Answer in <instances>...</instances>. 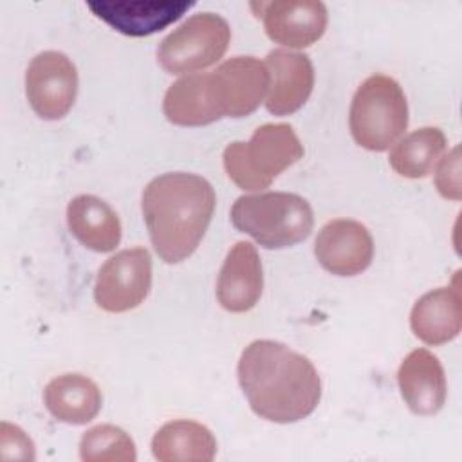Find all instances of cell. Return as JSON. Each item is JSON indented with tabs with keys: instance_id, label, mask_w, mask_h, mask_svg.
Segmentation results:
<instances>
[{
	"instance_id": "cell-8",
	"label": "cell",
	"mask_w": 462,
	"mask_h": 462,
	"mask_svg": "<svg viewBox=\"0 0 462 462\" xmlns=\"http://www.w3.org/2000/svg\"><path fill=\"white\" fill-rule=\"evenodd\" d=\"M78 94V70L60 51L38 52L25 70V96L36 116L47 121L69 114Z\"/></svg>"
},
{
	"instance_id": "cell-2",
	"label": "cell",
	"mask_w": 462,
	"mask_h": 462,
	"mask_svg": "<svg viewBox=\"0 0 462 462\" xmlns=\"http://www.w3.org/2000/svg\"><path fill=\"white\" fill-rule=\"evenodd\" d=\"M215 204L211 182L195 173L170 171L146 184L141 211L162 262L179 263L193 254L208 231Z\"/></svg>"
},
{
	"instance_id": "cell-3",
	"label": "cell",
	"mask_w": 462,
	"mask_h": 462,
	"mask_svg": "<svg viewBox=\"0 0 462 462\" xmlns=\"http://www.w3.org/2000/svg\"><path fill=\"white\" fill-rule=\"evenodd\" d=\"M231 224L265 249H285L303 242L314 227L310 204L287 191L242 195L229 211Z\"/></svg>"
},
{
	"instance_id": "cell-20",
	"label": "cell",
	"mask_w": 462,
	"mask_h": 462,
	"mask_svg": "<svg viewBox=\"0 0 462 462\" xmlns=\"http://www.w3.org/2000/svg\"><path fill=\"white\" fill-rule=\"evenodd\" d=\"M152 453L161 462H211L217 455V439L204 424L177 419L155 431Z\"/></svg>"
},
{
	"instance_id": "cell-21",
	"label": "cell",
	"mask_w": 462,
	"mask_h": 462,
	"mask_svg": "<svg viewBox=\"0 0 462 462\" xmlns=\"http://www.w3.org/2000/svg\"><path fill=\"white\" fill-rule=\"evenodd\" d=\"M446 150V135L437 126H422L393 144L388 162L395 173L406 179H422L439 162Z\"/></svg>"
},
{
	"instance_id": "cell-15",
	"label": "cell",
	"mask_w": 462,
	"mask_h": 462,
	"mask_svg": "<svg viewBox=\"0 0 462 462\" xmlns=\"http://www.w3.org/2000/svg\"><path fill=\"white\" fill-rule=\"evenodd\" d=\"M401 397L417 415H435L448 397L444 368L437 356L426 348L411 350L397 372Z\"/></svg>"
},
{
	"instance_id": "cell-12",
	"label": "cell",
	"mask_w": 462,
	"mask_h": 462,
	"mask_svg": "<svg viewBox=\"0 0 462 462\" xmlns=\"http://www.w3.org/2000/svg\"><path fill=\"white\" fill-rule=\"evenodd\" d=\"M88 9L112 29L126 36H150L177 22L195 4L186 0H97Z\"/></svg>"
},
{
	"instance_id": "cell-24",
	"label": "cell",
	"mask_w": 462,
	"mask_h": 462,
	"mask_svg": "<svg viewBox=\"0 0 462 462\" xmlns=\"http://www.w3.org/2000/svg\"><path fill=\"white\" fill-rule=\"evenodd\" d=\"M34 444L27 433L9 422L0 426V458L2 460H34Z\"/></svg>"
},
{
	"instance_id": "cell-5",
	"label": "cell",
	"mask_w": 462,
	"mask_h": 462,
	"mask_svg": "<svg viewBox=\"0 0 462 462\" xmlns=\"http://www.w3.org/2000/svg\"><path fill=\"white\" fill-rule=\"evenodd\" d=\"M348 126L354 141L370 152H384L408 128V101L390 76L372 74L356 90Z\"/></svg>"
},
{
	"instance_id": "cell-18",
	"label": "cell",
	"mask_w": 462,
	"mask_h": 462,
	"mask_svg": "<svg viewBox=\"0 0 462 462\" xmlns=\"http://www.w3.org/2000/svg\"><path fill=\"white\" fill-rule=\"evenodd\" d=\"M67 226L79 244L96 253H110L121 242L117 213L96 195H78L69 202Z\"/></svg>"
},
{
	"instance_id": "cell-1",
	"label": "cell",
	"mask_w": 462,
	"mask_h": 462,
	"mask_svg": "<svg viewBox=\"0 0 462 462\" xmlns=\"http://www.w3.org/2000/svg\"><path fill=\"white\" fill-rule=\"evenodd\" d=\"M236 375L251 410L271 422H298L321 399V379L312 361L280 341H251L240 354Z\"/></svg>"
},
{
	"instance_id": "cell-14",
	"label": "cell",
	"mask_w": 462,
	"mask_h": 462,
	"mask_svg": "<svg viewBox=\"0 0 462 462\" xmlns=\"http://www.w3.org/2000/svg\"><path fill=\"white\" fill-rule=\"evenodd\" d=\"M263 289L262 260L251 242H236L226 254L217 280V300L229 312L251 310Z\"/></svg>"
},
{
	"instance_id": "cell-9",
	"label": "cell",
	"mask_w": 462,
	"mask_h": 462,
	"mask_svg": "<svg viewBox=\"0 0 462 462\" xmlns=\"http://www.w3.org/2000/svg\"><path fill=\"white\" fill-rule=\"evenodd\" d=\"M267 36L289 49H305L316 43L328 23L327 5L319 0L253 2Z\"/></svg>"
},
{
	"instance_id": "cell-19",
	"label": "cell",
	"mask_w": 462,
	"mask_h": 462,
	"mask_svg": "<svg viewBox=\"0 0 462 462\" xmlns=\"http://www.w3.org/2000/svg\"><path fill=\"white\" fill-rule=\"evenodd\" d=\"M49 413L65 424L81 426L96 419L103 395L99 386L83 374H61L51 379L43 390Z\"/></svg>"
},
{
	"instance_id": "cell-17",
	"label": "cell",
	"mask_w": 462,
	"mask_h": 462,
	"mask_svg": "<svg viewBox=\"0 0 462 462\" xmlns=\"http://www.w3.org/2000/svg\"><path fill=\"white\" fill-rule=\"evenodd\" d=\"M222 88L227 117H245L263 101L271 76L263 61L253 56H235L215 70Z\"/></svg>"
},
{
	"instance_id": "cell-7",
	"label": "cell",
	"mask_w": 462,
	"mask_h": 462,
	"mask_svg": "<svg viewBox=\"0 0 462 462\" xmlns=\"http://www.w3.org/2000/svg\"><path fill=\"white\" fill-rule=\"evenodd\" d=\"M152 289V256L146 247L123 249L97 271L94 301L106 312H126L139 307Z\"/></svg>"
},
{
	"instance_id": "cell-4",
	"label": "cell",
	"mask_w": 462,
	"mask_h": 462,
	"mask_svg": "<svg viewBox=\"0 0 462 462\" xmlns=\"http://www.w3.org/2000/svg\"><path fill=\"white\" fill-rule=\"evenodd\" d=\"M303 144L287 123H265L249 141H233L226 146L222 161L231 182L244 191L269 188L289 166L303 157Z\"/></svg>"
},
{
	"instance_id": "cell-16",
	"label": "cell",
	"mask_w": 462,
	"mask_h": 462,
	"mask_svg": "<svg viewBox=\"0 0 462 462\" xmlns=\"http://www.w3.org/2000/svg\"><path fill=\"white\" fill-rule=\"evenodd\" d=\"M410 327L415 337L426 345H444L453 341L462 328V303L458 273L451 285L422 294L411 312Z\"/></svg>"
},
{
	"instance_id": "cell-22",
	"label": "cell",
	"mask_w": 462,
	"mask_h": 462,
	"mask_svg": "<svg viewBox=\"0 0 462 462\" xmlns=\"http://www.w3.org/2000/svg\"><path fill=\"white\" fill-rule=\"evenodd\" d=\"M79 457L85 462H134L137 451L125 430L114 424H97L83 433Z\"/></svg>"
},
{
	"instance_id": "cell-13",
	"label": "cell",
	"mask_w": 462,
	"mask_h": 462,
	"mask_svg": "<svg viewBox=\"0 0 462 462\" xmlns=\"http://www.w3.org/2000/svg\"><path fill=\"white\" fill-rule=\"evenodd\" d=\"M265 67L271 76L265 108L274 116L300 110L314 88V67L307 54L274 49L267 54Z\"/></svg>"
},
{
	"instance_id": "cell-10",
	"label": "cell",
	"mask_w": 462,
	"mask_h": 462,
	"mask_svg": "<svg viewBox=\"0 0 462 462\" xmlns=\"http://www.w3.org/2000/svg\"><path fill=\"white\" fill-rule=\"evenodd\" d=\"M319 265L336 276H356L374 260V238L368 227L352 218L328 220L314 240Z\"/></svg>"
},
{
	"instance_id": "cell-11",
	"label": "cell",
	"mask_w": 462,
	"mask_h": 462,
	"mask_svg": "<svg viewBox=\"0 0 462 462\" xmlns=\"http://www.w3.org/2000/svg\"><path fill=\"white\" fill-rule=\"evenodd\" d=\"M162 112L179 126H204L227 117L215 70L186 74L171 83L162 99Z\"/></svg>"
},
{
	"instance_id": "cell-6",
	"label": "cell",
	"mask_w": 462,
	"mask_h": 462,
	"mask_svg": "<svg viewBox=\"0 0 462 462\" xmlns=\"http://www.w3.org/2000/svg\"><path fill=\"white\" fill-rule=\"evenodd\" d=\"M231 42L229 23L217 13H197L164 36L157 61L168 74H189L215 65Z\"/></svg>"
},
{
	"instance_id": "cell-23",
	"label": "cell",
	"mask_w": 462,
	"mask_h": 462,
	"mask_svg": "<svg viewBox=\"0 0 462 462\" xmlns=\"http://www.w3.org/2000/svg\"><path fill=\"white\" fill-rule=\"evenodd\" d=\"M435 186L444 199L460 200V146H455L442 159H439L435 170Z\"/></svg>"
}]
</instances>
